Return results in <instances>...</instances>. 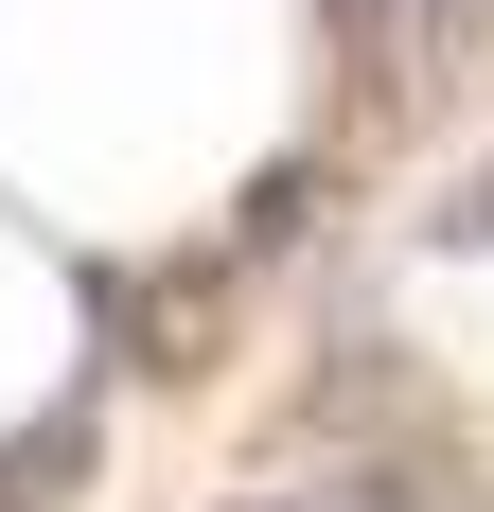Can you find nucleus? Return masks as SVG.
Wrapping results in <instances>:
<instances>
[{
  "label": "nucleus",
  "instance_id": "3",
  "mask_svg": "<svg viewBox=\"0 0 494 512\" xmlns=\"http://www.w3.org/2000/svg\"><path fill=\"white\" fill-rule=\"evenodd\" d=\"M318 18H336V53H353V71H389V0H318ZM389 89H406V71H389Z\"/></svg>",
  "mask_w": 494,
  "mask_h": 512
},
{
  "label": "nucleus",
  "instance_id": "2",
  "mask_svg": "<svg viewBox=\"0 0 494 512\" xmlns=\"http://www.w3.org/2000/svg\"><path fill=\"white\" fill-rule=\"evenodd\" d=\"M300 212H318V159H283V177H247V212H230V230H247V248H283Z\"/></svg>",
  "mask_w": 494,
  "mask_h": 512
},
{
  "label": "nucleus",
  "instance_id": "4",
  "mask_svg": "<svg viewBox=\"0 0 494 512\" xmlns=\"http://www.w3.org/2000/svg\"><path fill=\"white\" fill-rule=\"evenodd\" d=\"M442 248H494V159L459 177V212H442Z\"/></svg>",
  "mask_w": 494,
  "mask_h": 512
},
{
  "label": "nucleus",
  "instance_id": "1",
  "mask_svg": "<svg viewBox=\"0 0 494 512\" xmlns=\"http://www.w3.org/2000/svg\"><path fill=\"white\" fill-rule=\"evenodd\" d=\"M89 460H106L89 407H36L18 442H0V512H71V495H89Z\"/></svg>",
  "mask_w": 494,
  "mask_h": 512
},
{
  "label": "nucleus",
  "instance_id": "5",
  "mask_svg": "<svg viewBox=\"0 0 494 512\" xmlns=\"http://www.w3.org/2000/svg\"><path fill=\"white\" fill-rule=\"evenodd\" d=\"M283 512H406V495H389V477H353V495H283Z\"/></svg>",
  "mask_w": 494,
  "mask_h": 512
}]
</instances>
